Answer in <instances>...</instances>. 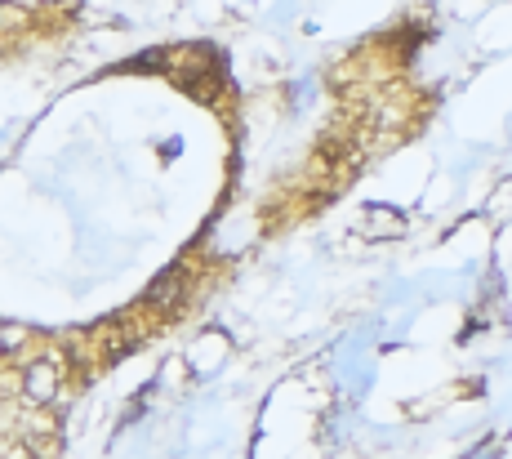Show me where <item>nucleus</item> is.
I'll return each instance as SVG.
<instances>
[{
  "instance_id": "obj_1",
  "label": "nucleus",
  "mask_w": 512,
  "mask_h": 459,
  "mask_svg": "<svg viewBox=\"0 0 512 459\" xmlns=\"http://www.w3.org/2000/svg\"><path fill=\"white\" fill-rule=\"evenodd\" d=\"M23 388H27V397H32V402H49V397L63 388V361H58V357H36V361H27Z\"/></svg>"
},
{
  "instance_id": "obj_3",
  "label": "nucleus",
  "mask_w": 512,
  "mask_h": 459,
  "mask_svg": "<svg viewBox=\"0 0 512 459\" xmlns=\"http://www.w3.org/2000/svg\"><path fill=\"white\" fill-rule=\"evenodd\" d=\"M18 344H23V330H9V326H0V353H14Z\"/></svg>"
},
{
  "instance_id": "obj_2",
  "label": "nucleus",
  "mask_w": 512,
  "mask_h": 459,
  "mask_svg": "<svg viewBox=\"0 0 512 459\" xmlns=\"http://www.w3.org/2000/svg\"><path fill=\"white\" fill-rule=\"evenodd\" d=\"M187 286H192V281H187V268L174 263V268H165L161 277L152 281V290H147V308H174L187 295Z\"/></svg>"
},
{
  "instance_id": "obj_4",
  "label": "nucleus",
  "mask_w": 512,
  "mask_h": 459,
  "mask_svg": "<svg viewBox=\"0 0 512 459\" xmlns=\"http://www.w3.org/2000/svg\"><path fill=\"white\" fill-rule=\"evenodd\" d=\"M0 459H32V451H27V446H5Z\"/></svg>"
}]
</instances>
